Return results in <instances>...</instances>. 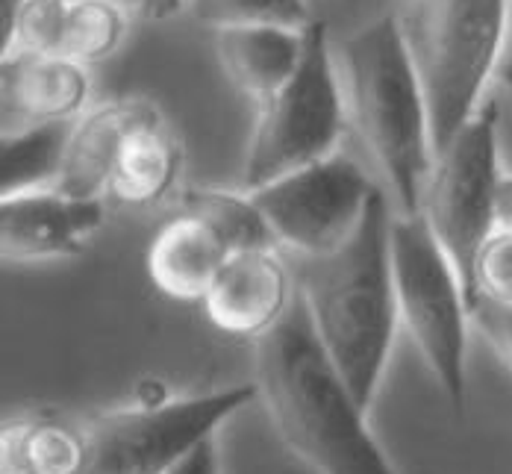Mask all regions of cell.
Returning a JSON list of instances; mask_svg holds the SVG:
<instances>
[{
  "label": "cell",
  "mask_w": 512,
  "mask_h": 474,
  "mask_svg": "<svg viewBox=\"0 0 512 474\" xmlns=\"http://www.w3.org/2000/svg\"><path fill=\"white\" fill-rule=\"evenodd\" d=\"M115 3L130 15V21H148V24L171 21L192 9V0H115Z\"/></svg>",
  "instance_id": "d4e9b609"
},
{
  "label": "cell",
  "mask_w": 512,
  "mask_h": 474,
  "mask_svg": "<svg viewBox=\"0 0 512 474\" xmlns=\"http://www.w3.org/2000/svg\"><path fill=\"white\" fill-rule=\"evenodd\" d=\"M256 386L286 448L318 474H398L368 430V410L330 363L301 292L256 339Z\"/></svg>",
  "instance_id": "6da1fadb"
},
{
  "label": "cell",
  "mask_w": 512,
  "mask_h": 474,
  "mask_svg": "<svg viewBox=\"0 0 512 474\" xmlns=\"http://www.w3.org/2000/svg\"><path fill=\"white\" fill-rule=\"evenodd\" d=\"M74 121L6 130L0 142V198L59 183Z\"/></svg>",
  "instance_id": "ac0fdd59"
},
{
  "label": "cell",
  "mask_w": 512,
  "mask_h": 474,
  "mask_svg": "<svg viewBox=\"0 0 512 474\" xmlns=\"http://www.w3.org/2000/svg\"><path fill=\"white\" fill-rule=\"evenodd\" d=\"M298 286L277 248L233 251L201 301L206 318L230 333L259 339L289 313Z\"/></svg>",
  "instance_id": "8fae6325"
},
{
  "label": "cell",
  "mask_w": 512,
  "mask_h": 474,
  "mask_svg": "<svg viewBox=\"0 0 512 474\" xmlns=\"http://www.w3.org/2000/svg\"><path fill=\"white\" fill-rule=\"evenodd\" d=\"M145 98H112L92 104L71 127L68 154L56 189L77 198H109L112 168L121 142L136 121Z\"/></svg>",
  "instance_id": "2e32d148"
},
{
  "label": "cell",
  "mask_w": 512,
  "mask_h": 474,
  "mask_svg": "<svg viewBox=\"0 0 512 474\" xmlns=\"http://www.w3.org/2000/svg\"><path fill=\"white\" fill-rule=\"evenodd\" d=\"M254 398H259L256 380L103 413L83 430L86 454L77 474H168Z\"/></svg>",
  "instance_id": "ba28073f"
},
{
  "label": "cell",
  "mask_w": 512,
  "mask_h": 474,
  "mask_svg": "<svg viewBox=\"0 0 512 474\" xmlns=\"http://www.w3.org/2000/svg\"><path fill=\"white\" fill-rule=\"evenodd\" d=\"M83 454V430L53 419H15L0 433V474H77Z\"/></svg>",
  "instance_id": "e0dca14e"
},
{
  "label": "cell",
  "mask_w": 512,
  "mask_h": 474,
  "mask_svg": "<svg viewBox=\"0 0 512 474\" xmlns=\"http://www.w3.org/2000/svg\"><path fill=\"white\" fill-rule=\"evenodd\" d=\"M189 12L212 30L239 24L309 27L315 21L309 15L307 0H192Z\"/></svg>",
  "instance_id": "7402d4cb"
},
{
  "label": "cell",
  "mask_w": 512,
  "mask_h": 474,
  "mask_svg": "<svg viewBox=\"0 0 512 474\" xmlns=\"http://www.w3.org/2000/svg\"><path fill=\"white\" fill-rule=\"evenodd\" d=\"M471 324L486 339V345L501 360V366L512 374V304H501L480 295L471 307Z\"/></svg>",
  "instance_id": "cb8c5ba5"
},
{
  "label": "cell",
  "mask_w": 512,
  "mask_h": 474,
  "mask_svg": "<svg viewBox=\"0 0 512 474\" xmlns=\"http://www.w3.org/2000/svg\"><path fill=\"white\" fill-rule=\"evenodd\" d=\"M168 474H218V451L215 442L206 439L189 457H183Z\"/></svg>",
  "instance_id": "484cf974"
},
{
  "label": "cell",
  "mask_w": 512,
  "mask_h": 474,
  "mask_svg": "<svg viewBox=\"0 0 512 474\" xmlns=\"http://www.w3.org/2000/svg\"><path fill=\"white\" fill-rule=\"evenodd\" d=\"M71 0H27L12 27L0 36L3 53H59L65 45Z\"/></svg>",
  "instance_id": "44dd1931"
},
{
  "label": "cell",
  "mask_w": 512,
  "mask_h": 474,
  "mask_svg": "<svg viewBox=\"0 0 512 474\" xmlns=\"http://www.w3.org/2000/svg\"><path fill=\"white\" fill-rule=\"evenodd\" d=\"M183 212L206 221L224 245L233 251H256V248H277L274 230L259 210L251 192L245 189H209L198 186L183 195Z\"/></svg>",
  "instance_id": "d6986e66"
},
{
  "label": "cell",
  "mask_w": 512,
  "mask_h": 474,
  "mask_svg": "<svg viewBox=\"0 0 512 474\" xmlns=\"http://www.w3.org/2000/svg\"><path fill=\"white\" fill-rule=\"evenodd\" d=\"M512 0H404L398 21L427 92L439 151L495 83Z\"/></svg>",
  "instance_id": "277c9868"
},
{
  "label": "cell",
  "mask_w": 512,
  "mask_h": 474,
  "mask_svg": "<svg viewBox=\"0 0 512 474\" xmlns=\"http://www.w3.org/2000/svg\"><path fill=\"white\" fill-rule=\"evenodd\" d=\"M501 177V109L495 101H483L439 151L421 198L424 221L460 271L468 310L477 301V254L498 227Z\"/></svg>",
  "instance_id": "52a82bcc"
},
{
  "label": "cell",
  "mask_w": 512,
  "mask_h": 474,
  "mask_svg": "<svg viewBox=\"0 0 512 474\" xmlns=\"http://www.w3.org/2000/svg\"><path fill=\"white\" fill-rule=\"evenodd\" d=\"M392 207L383 189L371 198L357 233L333 254L304 257L298 292L312 327L362 410H371L398 333L392 274Z\"/></svg>",
  "instance_id": "7a4b0ae2"
},
{
  "label": "cell",
  "mask_w": 512,
  "mask_h": 474,
  "mask_svg": "<svg viewBox=\"0 0 512 474\" xmlns=\"http://www.w3.org/2000/svg\"><path fill=\"white\" fill-rule=\"evenodd\" d=\"M495 83L512 95V9L510 24H507V36H504V48H501V59H498V68H495Z\"/></svg>",
  "instance_id": "4316f807"
},
{
  "label": "cell",
  "mask_w": 512,
  "mask_h": 474,
  "mask_svg": "<svg viewBox=\"0 0 512 474\" xmlns=\"http://www.w3.org/2000/svg\"><path fill=\"white\" fill-rule=\"evenodd\" d=\"M477 298L486 295L492 301L512 304V230L495 227V233L483 242L477 254Z\"/></svg>",
  "instance_id": "603a6c76"
},
{
  "label": "cell",
  "mask_w": 512,
  "mask_h": 474,
  "mask_svg": "<svg viewBox=\"0 0 512 474\" xmlns=\"http://www.w3.org/2000/svg\"><path fill=\"white\" fill-rule=\"evenodd\" d=\"M392 274L401 327L410 333L454 413H465L468 295L460 271L421 212L392 218Z\"/></svg>",
  "instance_id": "5b68a950"
},
{
  "label": "cell",
  "mask_w": 512,
  "mask_h": 474,
  "mask_svg": "<svg viewBox=\"0 0 512 474\" xmlns=\"http://www.w3.org/2000/svg\"><path fill=\"white\" fill-rule=\"evenodd\" d=\"M348 124V101L336 62V48L321 21L307 30V53L295 77L256 106V121L245 165L242 189L259 186L304 168L339 151Z\"/></svg>",
  "instance_id": "8992f818"
},
{
  "label": "cell",
  "mask_w": 512,
  "mask_h": 474,
  "mask_svg": "<svg viewBox=\"0 0 512 474\" xmlns=\"http://www.w3.org/2000/svg\"><path fill=\"white\" fill-rule=\"evenodd\" d=\"M183 171V145L165 112L145 98L112 168L109 198L127 207L162 204Z\"/></svg>",
  "instance_id": "5bb4252c"
},
{
  "label": "cell",
  "mask_w": 512,
  "mask_h": 474,
  "mask_svg": "<svg viewBox=\"0 0 512 474\" xmlns=\"http://www.w3.org/2000/svg\"><path fill=\"white\" fill-rule=\"evenodd\" d=\"M309 27L239 24L215 30V56L239 95L256 106L277 95L301 68Z\"/></svg>",
  "instance_id": "4fadbf2b"
},
{
  "label": "cell",
  "mask_w": 512,
  "mask_h": 474,
  "mask_svg": "<svg viewBox=\"0 0 512 474\" xmlns=\"http://www.w3.org/2000/svg\"><path fill=\"white\" fill-rule=\"evenodd\" d=\"M230 248L201 218L180 212L156 230L148 248V274L174 301H204Z\"/></svg>",
  "instance_id": "9a60e30c"
},
{
  "label": "cell",
  "mask_w": 512,
  "mask_h": 474,
  "mask_svg": "<svg viewBox=\"0 0 512 474\" xmlns=\"http://www.w3.org/2000/svg\"><path fill=\"white\" fill-rule=\"evenodd\" d=\"M92 106L89 65L59 53H3V133L33 124L77 121Z\"/></svg>",
  "instance_id": "7c38bea8"
},
{
  "label": "cell",
  "mask_w": 512,
  "mask_h": 474,
  "mask_svg": "<svg viewBox=\"0 0 512 474\" xmlns=\"http://www.w3.org/2000/svg\"><path fill=\"white\" fill-rule=\"evenodd\" d=\"M130 15L115 0H71L62 56L83 65L109 59L127 39Z\"/></svg>",
  "instance_id": "ffe728a7"
},
{
  "label": "cell",
  "mask_w": 512,
  "mask_h": 474,
  "mask_svg": "<svg viewBox=\"0 0 512 474\" xmlns=\"http://www.w3.org/2000/svg\"><path fill=\"white\" fill-rule=\"evenodd\" d=\"M401 3H404V0H401Z\"/></svg>",
  "instance_id": "f546056e"
},
{
  "label": "cell",
  "mask_w": 512,
  "mask_h": 474,
  "mask_svg": "<svg viewBox=\"0 0 512 474\" xmlns=\"http://www.w3.org/2000/svg\"><path fill=\"white\" fill-rule=\"evenodd\" d=\"M348 118L374 157L398 212H421L436 162L433 118L398 12L380 15L336 45Z\"/></svg>",
  "instance_id": "3957f363"
},
{
  "label": "cell",
  "mask_w": 512,
  "mask_h": 474,
  "mask_svg": "<svg viewBox=\"0 0 512 474\" xmlns=\"http://www.w3.org/2000/svg\"><path fill=\"white\" fill-rule=\"evenodd\" d=\"M103 221V198H77L56 186L0 198L3 263L74 260L101 233Z\"/></svg>",
  "instance_id": "30bf717a"
},
{
  "label": "cell",
  "mask_w": 512,
  "mask_h": 474,
  "mask_svg": "<svg viewBox=\"0 0 512 474\" xmlns=\"http://www.w3.org/2000/svg\"><path fill=\"white\" fill-rule=\"evenodd\" d=\"M495 215H498V227H501V230H512V174H507V171H504L501 186H498Z\"/></svg>",
  "instance_id": "83f0119b"
},
{
  "label": "cell",
  "mask_w": 512,
  "mask_h": 474,
  "mask_svg": "<svg viewBox=\"0 0 512 474\" xmlns=\"http://www.w3.org/2000/svg\"><path fill=\"white\" fill-rule=\"evenodd\" d=\"M24 3H27V0H0V36L12 27V21H15L18 9H21Z\"/></svg>",
  "instance_id": "f1b7e54d"
},
{
  "label": "cell",
  "mask_w": 512,
  "mask_h": 474,
  "mask_svg": "<svg viewBox=\"0 0 512 474\" xmlns=\"http://www.w3.org/2000/svg\"><path fill=\"white\" fill-rule=\"evenodd\" d=\"M377 192L380 186L357 159L336 151L259 186L251 195L274 230L277 248L304 260L339 251L357 233Z\"/></svg>",
  "instance_id": "9c48e42d"
}]
</instances>
